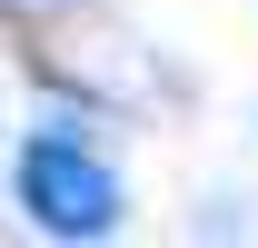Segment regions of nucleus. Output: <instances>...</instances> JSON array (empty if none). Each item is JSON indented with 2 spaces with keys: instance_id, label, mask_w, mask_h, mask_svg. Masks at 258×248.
Instances as JSON below:
<instances>
[{
  "instance_id": "1",
  "label": "nucleus",
  "mask_w": 258,
  "mask_h": 248,
  "mask_svg": "<svg viewBox=\"0 0 258 248\" xmlns=\"http://www.w3.org/2000/svg\"><path fill=\"white\" fill-rule=\"evenodd\" d=\"M10 189H20V218H30L40 238H109L119 228V169L80 129H30Z\"/></svg>"
}]
</instances>
